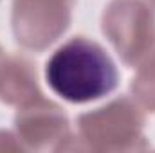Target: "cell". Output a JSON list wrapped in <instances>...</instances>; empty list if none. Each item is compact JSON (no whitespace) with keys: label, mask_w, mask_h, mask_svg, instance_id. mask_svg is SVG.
Segmentation results:
<instances>
[{"label":"cell","mask_w":155,"mask_h":153,"mask_svg":"<svg viewBox=\"0 0 155 153\" xmlns=\"http://www.w3.org/2000/svg\"><path fill=\"white\" fill-rule=\"evenodd\" d=\"M135 69V76L130 83L132 96L146 112L155 114V41Z\"/></svg>","instance_id":"52a82bcc"},{"label":"cell","mask_w":155,"mask_h":153,"mask_svg":"<svg viewBox=\"0 0 155 153\" xmlns=\"http://www.w3.org/2000/svg\"><path fill=\"white\" fill-rule=\"evenodd\" d=\"M69 124V117L63 108L43 96L24 106H18L15 115L16 137L25 150H63L72 135Z\"/></svg>","instance_id":"5b68a950"},{"label":"cell","mask_w":155,"mask_h":153,"mask_svg":"<svg viewBox=\"0 0 155 153\" xmlns=\"http://www.w3.org/2000/svg\"><path fill=\"white\" fill-rule=\"evenodd\" d=\"M76 0H13L11 29L20 47L43 52L61 38L72 22Z\"/></svg>","instance_id":"277c9868"},{"label":"cell","mask_w":155,"mask_h":153,"mask_svg":"<svg viewBox=\"0 0 155 153\" xmlns=\"http://www.w3.org/2000/svg\"><path fill=\"white\" fill-rule=\"evenodd\" d=\"M4 60H5V52H4V49H2V45H0V67H2Z\"/></svg>","instance_id":"ba28073f"},{"label":"cell","mask_w":155,"mask_h":153,"mask_svg":"<svg viewBox=\"0 0 155 153\" xmlns=\"http://www.w3.org/2000/svg\"><path fill=\"white\" fill-rule=\"evenodd\" d=\"M144 108L128 96L85 112L76 119L78 133L72 135L69 150L94 151H139L150 144L143 133Z\"/></svg>","instance_id":"7a4b0ae2"},{"label":"cell","mask_w":155,"mask_h":153,"mask_svg":"<svg viewBox=\"0 0 155 153\" xmlns=\"http://www.w3.org/2000/svg\"><path fill=\"white\" fill-rule=\"evenodd\" d=\"M41 96L36 65L24 54H5L0 67V101L18 108Z\"/></svg>","instance_id":"8992f818"},{"label":"cell","mask_w":155,"mask_h":153,"mask_svg":"<svg viewBox=\"0 0 155 153\" xmlns=\"http://www.w3.org/2000/svg\"><path fill=\"white\" fill-rule=\"evenodd\" d=\"M146 2H148V4H150V5L155 9V0H146Z\"/></svg>","instance_id":"9c48e42d"},{"label":"cell","mask_w":155,"mask_h":153,"mask_svg":"<svg viewBox=\"0 0 155 153\" xmlns=\"http://www.w3.org/2000/svg\"><path fill=\"white\" fill-rule=\"evenodd\" d=\"M49 88L67 103L87 105L112 94L119 85V70L107 49L87 36L63 41L45 61Z\"/></svg>","instance_id":"6da1fadb"},{"label":"cell","mask_w":155,"mask_h":153,"mask_svg":"<svg viewBox=\"0 0 155 153\" xmlns=\"http://www.w3.org/2000/svg\"><path fill=\"white\" fill-rule=\"evenodd\" d=\"M101 31L119 60L135 69L155 41V13L146 0H110L101 15Z\"/></svg>","instance_id":"3957f363"}]
</instances>
